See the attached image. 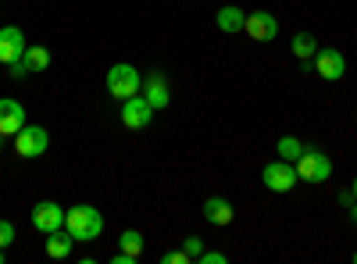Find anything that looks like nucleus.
<instances>
[{
	"mask_svg": "<svg viewBox=\"0 0 357 264\" xmlns=\"http://www.w3.org/2000/svg\"><path fill=\"white\" fill-rule=\"evenodd\" d=\"M33 228L36 232H54V228H65V208L61 203H54V200H40L36 208H33Z\"/></svg>",
	"mask_w": 357,
	"mask_h": 264,
	"instance_id": "9d476101",
	"label": "nucleus"
},
{
	"mask_svg": "<svg viewBox=\"0 0 357 264\" xmlns=\"http://www.w3.org/2000/svg\"><path fill=\"white\" fill-rule=\"evenodd\" d=\"M314 50H318V40H314L311 33H296V36H293V57H296V61L311 65Z\"/></svg>",
	"mask_w": 357,
	"mask_h": 264,
	"instance_id": "f3484780",
	"label": "nucleus"
},
{
	"mask_svg": "<svg viewBox=\"0 0 357 264\" xmlns=\"http://www.w3.org/2000/svg\"><path fill=\"white\" fill-rule=\"evenodd\" d=\"M311 72H318L325 82H340L347 75V57L336 47H318L311 57Z\"/></svg>",
	"mask_w": 357,
	"mask_h": 264,
	"instance_id": "423d86ee",
	"label": "nucleus"
},
{
	"mask_svg": "<svg viewBox=\"0 0 357 264\" xmlns=\"http://www.w3.org/2000/svg\"><path fill=\"white\" fill-rule=\"evenodd\" d=\"M111 264H139V257L129 250H118V254H111Z\"/></svg>",
	"mask_w": 357,
	"mask_h": 264,
	"instance_id": "b1692460",
	"label": "nucleus"
},
{
	"mask_svg": "<svg viewBox=\"0 0 357 264\" xmlns=\"http://www.w3.org/2000/svg\"><path fill=\"white\" fill-rule=\"evenodd\" d=\"M43 250H47V257H50V261H68V257H72V250H75V236H72L68 228H54V232H47Z\"/></svg>",
	"mask_w": 357,
	"mask_h": 264,
	"instance_id": "ddd939ff",
	"label": "nucleus"
},
{
	"mask_svg": "<svg viewBox=\"0 0 357 264\" xmlns=\"http://www.w3.org/2000/svg\"><path fill=\"white\" fill-rule=\"evenodd\" d=\"M25 47H29V40H25V33L18 25H4V29H0V65H4V68L22 61Z\"/></svg>",
	"mask_w": 357,
	"mask_h": 264,
	"instance_id": "0eeeda50",
	"label": "nucleus"
},
{
	"mask_svg": "<svg viewBox=\"0 0 357 264\" xmlns=\"http://www.w3.org/2000/svg\"><path fill=\"white\" fill-rule=\"evenodd\" d=\"M354 264H357V250H354Z\"/></svg>",
	"mask_w": 357,
	"mask_h": 264,
	"instance_id": "7c9ffc66",
	"label": "nucleus"
},
{
	"mask_svg": "<svg viewBox=\"0 0 357 264\" xmlns=\"http://www.w3.org/2000/svg\"><path fill=\"white\" fill-rule=\"evenodd\" d=\"M139 93L146 97V104H151L154 111H161V107H168V104H172V86H168L165 72H151V75H143V90H139Z\"/></svg>",
	"mask_w": 357,
	"mask_h": 264,
	"instance_id": "9b49d317",
	"label": "nucleus"
},
{
	"mask_svg": "<svg viewBox=\"0 0 357 264\" xmlns=\"http://www.w3.org/2000/svg\"><path fill=\"white\" fill-rule=\"evenodd\" d=\"M65 228L75 236V243H93L104 232V215L93 203H75V208L65 211Z\"/></svg>",
	"mask_w": 357,
	"mask_h": 264,
	"instance_id": "f257e3e1",
	"label": "nucleus"
},
{
	"mask_svg": "<svg viewBox=\"0 0 357 264\" xmlns=\"http://www.w3.org/2000/svg\"><path fill=\"white\" fill-rule=\"evenodd\" d=\"M161 261H165V264H193V261L186 257V250H168Z\"/></svg>",
	"mask_w": 357,
	"mask_h": 264,
	"instance_id": "5701e85b",
	"label": "nucleus"
},
{
	"mask_svg": "<svg viewBox=\"0 0 357 264\" xmlns=\"http://www.w3.org/2000/svg\"><path fill=\"white\" fill-rule=\"evenodd\" d=\"M25 125V107L15 97H0V136L11 139Z\"/></svg>",
	"mask_w": 357,
	"mask_h": 264,
	"instance_id": "f8f14e48",
	"label": "nucleus"
},
{
	"mask_svg": "<svg viewBox=\"0 0 357 264\" xmlns=\"http://www.w3.org/2000/svg\"><path fill=\"white\" fill-rule=\"evenodd\" d=\"M22 65H25V72H47L50 68V50L40 47V43H29L25 54H22Z\"/></svg>",
	"mask_w": 357,
	"mask_h": 264,
	"instance_id": "dca6fc26",
	"label": "nucleus"
},
{
	"mask_svg": "<svg viewBox=\"0 0 357 264\" xmlns=\"http://www.w3.org/2000/svg\"><path fill=\"white\" fill-rule=\"evenodd\" d=\"M275 154H279L282 161H296V157L304 154V143L296 139V136H282V139L275 143Z\"/></svg>",
	"mask_w": 357,
	"mask_h": 264,
	"instance_id": "a211bd4d",
	"label": "nucleus"
},
{
	"mask_svg": "<svg viewBox=\"0 0 357 264\" xmlns=\"http://www.w3.org/2000/svg\"><path fill=\"white\" fill-rule=\"evenodd\" d=\"M296 164V175H301V183H314V186H321V183H329L333 179V161H329V154L321 150V146H304V154L293 161Z\"/></svg>",
	"mask_w": 357,
	"mask_h": 264,
	"instance_id": "f03ea898",
	"label": "nucleus"
},
{
	"mask_svg": "<svg viewBox=\"0 0 357 264\" xmlns=\"http://www.w3.org/2000/svg\"><path fill=\"white\" fill-rule=\"evenodd\" d=\"M340 203H343V208H350V203H354V193H350V189H343V193H340Z\"/></svg>",
	"mask_w": 357,
	"mask_h": 264,
	"instance_id": "a878e982",
	"label": "nucleus"
},
{
	"mask_svg": "<svg viewBox=\"0 0 357 264\" xmlns=\"http://www.w3.org/2000/svg\"><path fill=\"white\" fill-rule=\"evenodd\" d=\"M143 247H146V240H143V232L139 228H126L122 232V240H118V250H129V254H143Z\"/></svg>",
	"mask_w": 357,
	"mask_h": 264,
	"instance_id": "6ab92c4d",
	"label": "nucleus"
},
{
	"mask_svg": "<svg viewBox=\"0 0 357 264\" xmlns=\"http://www.w3.org/2000/svg\"><path fill=\"white\" fill-rule=\"evenodd\" d=\"M104 86H107V93L114 100H129V97H136L143 90V75H139V68H132V65L122 61V65H111L107 68Z\"/></svg>",
	"mask_w": 357,
	"mask_h": 264,
	"instance_id": "7ed1b4c3",
	"label": "nucleus"
},
{
	"mask_svg": "<svg viewBox=\"0 0 357 264\" xmlns=\"http://www.w3.org/2000/svg\"><path fill=\"white\" fill-rule=\"evenodd\" d=\"M350 193H354V200H357V175H354V183H350Z\"/></svg>",
	"mask_w": 357,
	"mask_h": 264,
	"instance_id": "cd10ccee",
	"label": "nucleus"
},
{
	"mask_svg": "<svg viewBox=\"0 0 357 264\" xmlns=\"http://www.w3.org/2000/svg\"><path fill=\"white\" fill-rule=\"evenodd\" d=\"M215 22H218L222 33L236 36V33H243V25H247V11H243V8H236V4H225V8H218Z\"/></svg>",
	"mask_w": 357,
	"mask_h": 264,
	"instance_id": "2eb2a0df",
	"label": "nucleus"
},
{
	"mask_svg": "<svg viewBox=\"0 0 357 264\" xmlns=\"http://www.w3.org/2000/svg\"><path fill=\"white\" fill-rule=\"evenodd\" d=\"M204 218H207V225L225 228V225H232L236 211H232V203H229L225 196H207V200H204Z\"/></svg>",
	"mask_w": 357,
	"mask_h": 264,
	"instance_id": "4468645a",
	"label": "nucleus"
},
{
	"mask_svg": "<svg viewBox=\"0 0 357 264\" xmlns=\"http://www.w3.org/2000/svg\"><path fill=\"white\" fill-rule=\"evenodd\" d=\"M261 183H264V189H272V193H289L296 183H301V175H296V164H293V161L275 157V161L264 164Z\"/></svg>",
	"mask_w": 357,
	"mask_h": 264,
	"instance_id": "39448f33",
	"label": "nucleus"
},
{
	"mask_svg": "<svg viewBox=\"0 0 357 264\" xmlns=\"http://www.w3.org/2000/svg\"><path fill=\"white\" fill-rule=\"evenodd\" d=\"M4 261H8V254H4V250H0V264H4Z\"/></svg>",
	"mask_w": 357,
	"mask_h": 264,
	"instance_id": "c85d7f7f",
	"label": "nucleus"
},
{
	"mask_svg": "<svg viewBox=\"0 0 357 264\" xmlns=\"http://www.w3.org/2000/svg\"><path fill=\"white\" fill-rule=\"evenodd\" d=\"M15 222H8V218H0V250H8L11 243H15Z\"/></svg>",
	"mask_w": 357,
	"mask_h": 264,
	"instance_id": "aec40b11",
	"label": "nucleus"
},
{
	"mask_svg": "<svg viewBox=\"0 0 357 264\" xmlns=\"http://www.w3.org/2000/svg\"><path fill=\"white\" fill-rule=\"evenodd\" d=\"M243 33L257 43H272L279 36V18L272 11H250L247 15V25H243Z\"/></svg>",
	"mask_w": 357,
	"mask_h": 264,
	"instance_id": "1a4fd4ad",
	"label": "nucleus"
},
{
	"mask_svg": "<svg viewBox=\"0 0 357 264\" xmlns=\"http://www.w3.org/2000/svg\"><path fill=\"white\" fill-rule=\"evenodd\" d=\"M11 143H15V154H18V157L33 161V157H43V154H47L50 132H47L43 125H29V122H25V125L11 136Z\"/></svg>",
	"mask_w": 357,
	"mask_h": 264,
	"instance_id": "20e7f679",
	"label": "nucleus"
},
{
	"mask_svg": "<svg viewBox=\"0 0 357 264\" xmlns=\"http://www.w3.org/2000/svg\"><path fill=\"white\" fill-rule=\"evenodd\" d=\"M183 250H186L190 261H197V257L204 254V240H200V236H186V240H183Z\"/></svg>",
	"mask_w": 357,
	"mask_h": 264,
	"instance_id": "412c9836",
	"label": "nucleus"
},
{
	"mask_svg": "<svg viewBox=\"0 0 357 264\" xmlns=\"http://www.w3.org/2000/svg\"><path fill=\"white\" fill-rule=\"evenodd\" d=\"M229 257L225 254H218V250H204L200 257H197V264H225Z\"/></svg>",
	"mask_w": 357,
	"mask_h": 264,
	"instance_id": "4be33fe9",
	"label": "nucleus"
},
{
	"mask_svg": "<svg viewBox=\"0 0 357 264\" xmlns=\"http://www.w3.org/2000/svg\"><path fill=\"white\" fill-rule=\"evenodd\" d=\"M0 154H4V136H0Z\"/></svg>",
	"mask_w": 357,
	"mask_h": 264,
	"instance_id": "c756f323",
	"label": "nucleus"
},
{
	"mask_svg": "<svg viewBox=\"0 0 357 264\" xmlns=\"http://www.w3.org/2000/svg\"><path fill=\"white\" fill-rule=\"evenodd\" d=\"M350 222H354V225H357V200H354V203H350Z\"/></svg>",
	"mask_w": 357,
	"mask_h": 264,
	"instance_id": "bb28decb",
	"label": "nucleus"
},
{
	"mask_svg": "<svg viewBox=\"0 0 357 264\" xmlns=\"http://www.w3.org/2000/svg\"><path fill=\"white\" fill-rule=\"evenodd\" d=\"M25 75H29V72H25V65H22V61H18V65H11V79H25Z\"/></svg>",
	"mask_w": 357,
	"mask_h": 264,
	"instance_id": "393cba45",
	"label": "nucleus"
},
{
	"mask_svg": "<svg viewBox=\"0 0 357 264\" xmlns=\"http://www.w3.org/2000/svg\"><path fill=\"white\" fill-rule=\"evenodd\" d=\"M151 118H154V107L146 104V97H143V93H136V97L122 100V125H126V129L139 132V129L151 125Z\"/></svg>",
	"mask_w": 357,
	"mask_h": 264,
	"instance_id": "6e6552de",
	"label": "nucleus"
}]
</instances>
